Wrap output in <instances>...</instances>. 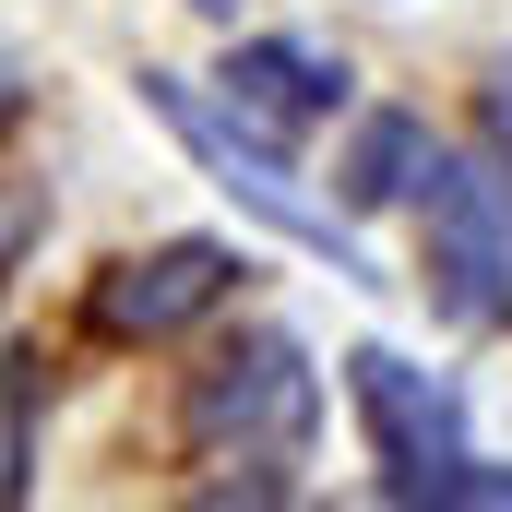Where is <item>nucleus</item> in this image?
Returning a JSON list of instances; mask_svg holds the SVG:
<instances>
[{"label": "nucleus", "instance_id": "5", "mask_svg": "<svg viewBox=\"0 0 512 512\" xmlns=\"http://www.w3.org/2000/svg\"><path fill=\"white\" fill-rule=\"evenodd\" d=\"M346 405H358V441H370L382 477H417V465L465 453V393L441 382V370H417V358H393V346H358L346 358Z\"/></svg>", "mask_w": 512, "mask_h": 512}, {"label": "nucleus", "instance_id": "9", "mask_svg": "<svg viewBox=\"0 0 512 512\" xmlns=\"http://www.w3.org/2000/svg\"><path fill=\"white\" fill-rule=\"evenodd\" d=\"M0 489L36 501V346H12V453H0Z\"/></svg>", "mask_w": 512, "mask_h": 512}, {"label": "nucleus", "instance_id": "4", "mask_svg": "<svg viewBox=\"0 0 512 512\" xmlns=\"http://www.w3.org/2000/svg\"><path fill=\"white\" fill-rule=\"evenodd\" d=\"M239 274H251V262L227 251V239H155V251H120L96 274L84 322H96L108 346H167V334L215 322V310L239 298Z\"/></svg>", "mask_w": 512, "mask_h": 512}, {"label": "nucleus", "instance_id": "7", "mask_svg": "<svg viewBox=\"0 0 512 512\" xmlns=\"http://www.w3.org/2000/svg\"><path fill=\"white\" fill-rule=\"evenodd\" d=\"M453 143L429 131V108H358L346 131V167H334V203L346 215H393V203H417L429 191V167H441Z\"/></svg>", "mask_w": 512, "mask_h": 512}, {"label": "nucleus", "instance_id": "3", "mask_svg": "<svg viewBox=\"0 0 512 512\" xmlns=\"http://www.w3.org/2000/svg\"><path fill=\"white\" fill-rule=\"evenodd\" d=\"M417 215H429V298L453 322H512V155L501 143L441 155Z\"/></svg>", "mask_w": 512, "mask_h": 512}, {"label": "nucleus", "instance_id": "6", "mask_svg": "<svg viewBox=\"0 0 512 512\" xmlns=\"http://www.w3.org/2000/svg\"><path fill=\"white\" fill-rule=\"evenodd\" d=\"M215 96L262 120L274 143H298V131H334L358 108V72H346V48H322V36H239L227 48V72H215Z\"/></svg>", "mask_w": 512, "mask_h": 512}, {"label": "nucleus", "instance_id": "10", "mask_svg": "<svg viewBox=\"0 0 512 512\" xmlns=\"http://www.w3.org/2000/svg\"><path fill=\"white\" fill-rule=\"evenodd\" d=\"M477 120H489V143L512 155V60H489V84H477Z\"/></svg>", "mask_w": 512, "mask_h": 512}, {"label": "nucleus", "instance_id": "2", "mask_svg": "<svg viewBox=\"0 0 512 512\" xmlns=\"http://www.w3.org/2000/svg\"><path fill=\"white\" fill-rule=\"evenodd\" d=\"M143 108L167 120V143H179V155H191V167H203V179H215L251 227H274L286 251H310V262H334L346 286H393L382 262L358 251V227H346L334 203H310V191H298L286 143H274L262 120H239L227 96H203V84H179V72H143Z\"/></svg>", "mask_w": 512, "mask_h": 512}, {"label": "nucleus", "instance_id": "8", "mask_svg": "<svg viewBox=\"0 0 512 512\" xmlns=\"http://www.w3.org/2000/svg\"><path fill=\"white\" fill-rule=\"evenodd\" d=\"M382 501H405V512H512V465L441 453V465H417V477H382Z\"/></svg>", "mask_w": 512, "mask_h": 512}, {"label": "nucleus", "instance_id": "1", "mask_svg": "<svg viewBox=\"0 0 512 512\" xmlns=\"http://www.w3.org/2000/svg\"><path fill=\"white\" fill-rule=\"evenodd\" d=\"M179 441L203 465H251V477H215V501H286L298 465H310V441H322V370H310V346L286 322L227 334L191 370V393H179Z\"/></svg>", "mask_w": 512, "mask_h": 512}]
</instances>
